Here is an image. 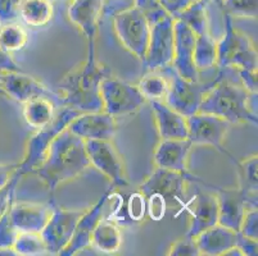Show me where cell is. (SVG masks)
I'll list each match as a JSON object with an SVG mask.
<instances>
[{"label":"cell","instance_id":"1","mask_svg":"<svg viewBox=\"0 0 258 256\" xmlns=\"http://www.w3.org/2000/svg\"><path fill=\"white\" fill-rule=\"evenodd\" d=\"M85 141L64 128L49 146L43 163L35 170L51 192L90 168Z\"/></svg>","mask_w":258,"mask_h":256},{"label":"cell","instance_id":"2","mask_svg":"<svg viewBox=\"0 0 258 256\" xmlns=\"http://www.w3.org/2000/svg\"><path fill=\"white\" fill-rule=\"evenodd\" d=\"M108 74L107 68L97 62L95 51H88L85 62L77 65L60 81V102L64 107L74 108L81 113L100 112L103 110L100 83Z\"/></svg>","mask_w":258,"mask_h":256},{"label":"cell","instance_id":"3","mask_svg":"<svg viewBox=\"0 0 258 256\" xmlns=\"http://www.w3.org/2000/svg\"><path fill=\"white\" fill-rule=\"evenodd\" d=\"M199 112L213 114L231 124H257V94L226 78L216 79L206 93Z\"/></svg>","mask_w":258,"mask_h":256},{"label":"cell","instance_id":"4","mask_svg":"<svg viewBox=\"0 0 258 256\" xmlns=\"http://www.w3.org/2000/svg\"><path fill=\"white\" fill-rule=\"evenodd\" d=\"M225 34L217 42V60L216 65L221 70L226 68L238 69H258L257 49L252 40L236 30L233 17L229 13H224Z\"/></svg>","mask_w":258,"mask_h":256},{"label":"cell","instance_id":"5","mask_svg":"<svg viewBox=\"0 0 258 256\" xmlns=\"http://www.w3.org/2000/svg\"><path fill=\"white\" fill-rule=\"evenodd\" d=\"M80 113L81 112L74 109V108H62L60 110H58L50 123L37 130V132L34 133L29 138L27 145H26V152L25 156H23V160L18 164L17 173L21 177L36 170L37 166L43 163L49 146L51 145L54 138L57 137L64 128H67L70 122L75 117L79 116Z\"/></svg>","mask_w":258,"mask_h":256},{"label":"cell","instance_id":"6","mask_svg":"<svg viewBox=\"0 0 258 256\" xmlns=\"http://www.w3.org/2000/svg\"><path fill=\"white\" fill-rule=\"evenodd\" d=\"M159 70L168 81V93L165 99L166 104L186 118L198 113L202 100L206 93L212 88L215 81L208 83L189 81L180 76L172 65Z\"/></svg>","mask_w":258,"mask_h":256},{"label":"cell","instance_id":"7","mask_svg":"<svg viewBox=\"0 0 258 256\" xmlns=\"http://www.w3.org/2000/svg\"><path fill=\"white\" fill-rule=\"evenodd\" d=\"M113 28L122 46L144 60L151 36V23L147 16L135 6L128 7L114 14Z\"/></svg>","mask_w":258,"mask_h":256},{"label":"cell","instance_id":"8","mask_svg":"<svg viewBox=\"0 0 258 256\" xmlns=\"http://www.w3.org/2000/svg\"><path fill=\"white\" fill-rule=\"evenodd\" d=\"M100 96L103 110L114 118L134 114L147 102L138 86L122 81L112 74L104 77L100 83Z\"/></svg>","mask_w":258,"mask_h":256},{"label":"cell","instance_id":"9","mask_svg":"<svg viewBox=\"0 0 258 256\" xmlns=\"http://www.w3.org/2000/svg\"><path fill=\"white\" fill-rule=\"evenodd\" d=\"M171 16H165L151 25V36L143 60L144 69L159 70L172 64L175 53V30Z\"/></svg>","mask_w":258,"mask_h":256},{"label":"cell","instance_id":"10","mask_svg":"<svg viewBox=\"0 0 258 256\" xmlns=\"http://www.w3.org/2000/svg\"><path fill=\"white\" fill-rule=\"evenodd\" d=\"M187 140L193 144V146H212L227 155L231 160L234 158L222 144L229 132L231 123L225 119L220 118L213 114L198 112L193 116L187 117Z\"/></svg>","mask_w":258,"mask_h":256},{"label":"cell","instance_id":"11","mask_svg":"<svg viewBox=\"0 0 258 256\" xmlns=\"http://www.w3.org/2000/svg\"><path fill=\"white\" fill-rule=\"evenodd\" d=\"M83 210H70L51 205L48 223L40 232L48 247V255H59L71 241L77 222L84 214Z\"/></svg>","mask_w":258,"mask_h":256},{"label":"cell","instance_id":"12","mask_svg":"<svg viewBox=\"0 0 258 256\" xmlns=\"http://www.w3.org/2000/svg\"><path fill=\"white\" fill-rule=\"evenodd\" d=\"M90 165L105 176L114 187H126L128 185L125 165L118 150L112 141H85Z\"/></svg>","mask_w":258,"mask_h":256},{"label":"cell","instance_id":"13","mask_svg":"<svg viewBox=\"0 0 258 256\" xmlns=\"http://www.w3.org/2000/svg\"><path fill=\"white\" fill-rule=\"evenodd\" d=\"M193 178L191 175H184V173L172 172L167 169L157 168L140 186V191L148 196V195L157 194L162 196L167 203L168 208H173L176 205H186V197H185V190H186L187 180Z\"/></svg>","mask_w":258,"mask_h":256},{"label":"cell","instance_id":"14","mask_svg":"<svg viewBox=\"0 0 258 256\" xmlns=\"http://www.w3.org/2000/svg\"><path fill=\"white\" fill-rule=\"evenodd\" d=\"M74 135L84 141H112L117 131L116 118L104 110L80 113L67 126Z\"/></svg>","mask_w":258,"mask_h":256},{"label":"cell","instance_id":"15","mask_svg":"<svg viewBox=\"0 0 258 256\" xmlns=\"http://www.w3.org/2000/svg\"><path fill=\"white\" fill-rule=\"evenodd\" d=\"M173 30H175V53L171 65L185 79L199 81V70L194 64L196 34L187 27L186 23L180 20H175Z\"/></svg>","mask_w":258,"mask_h":256},{"label":"cell","instance_id":"16","mask_svg":"<svg viewBox=\"0 0 258 256\" xmlns=\"http://www.w3.org/2000/svg\"><path fill=\"white\" fill-rule=\"evenodd\" d=\"M0 88L7 96L25 104L35 98H58L45 84L22 72H0Z\"/></svg>","mask_w":258,"mask_h":256},{"label":"cell","instance_id":"17","mask_svg":"<svg viewBox=\"0 0 258 256\" xmlns=\"http://www.w3.org/2000/svg\"><path fill=\"white\" fill-rule=\"evenodd\" d=\"M109 196H111V190H107L104 195L91 208L85 209L84 214L81 215V218L77 222L71 241L67 245V247L59 253L60 256L77 255L81 251L90 247L91 236H93L94 229H95L97 224L99 223V220L103 218L105 204H107Z\"/></svg>","mask_w":258,"mask_h":256},{"label":"cell","instance_id":"18","mask_svg":"<svg viewBox=\"0 0 258 256\" xmlns=\"http://www.w3.org/2000/svg\"><path fill=\"white\" fill-rule=\"evenodd\" d=\"M105 0H71L69 18L88 40V50H95L98 25Z\"/></svg>","mask_w":258,"mask_h":256},{"label":"cell","instance_id":"19","mask_svg":"<svg viewBox=\"0 0 258 256\" xmlns=\"http://www.w3.org/2000/svg\"><path fill=\"white\" fill-rule=\"evenodd\" d=\"M185 208L190 214V224L186 236L196 238L198 234L219 223V200L217 196L208 192H199Z\"/></svg>","mask_w":258,"mask_h":256},{"label":"cell","instance_id":"20","mask_svg":"<svg viewBox=\"0 0 258 256\" xmlns=\"http://www.w3.org/2000/svg\"><path fill=\"white\" fill-rule=\"evenodd\" d=\"M219 200V223L227 228L239 232L245 210L250 206H257L240 189H220L217 192Z\"/></svg>","mask_w":258,"mask_h":256},{"label":"cell","instance_id":"21","mask_svg":"<svg viewBox=\"0 0 258 256\" xmlns=\"http://www.w3.org/2000/svg\"><path fill=\"white\" fill-rule=\"evenodd\" d=\"M193 144L187 138L161 140L154 150L157 168L187 175V159Z\"/></svg>","mask_w":258,"mask_h":256},{"label":"cell","instance_id":"22","mask_svg":"<svg viewBox=\"0 0 258 256\" xmlns=\"http://www.w3.org/2000/svg\"><path fill=\"white\" fill-rule=\"evenodd\" d=\"M50 214L51 205L32 203L15 204L13 201L9 205V217L18 233L41 232L48 223Z\"/></svg>","mask_w":258,"mask_h":256},{"label":"cell","instance_id":"23","mask_svg":"<svg viewBox=\"0 0 258 256\" xmlns=\"http://www.w3.org/2000/svg\"><path fill=\"white\" fill-rule=\"evenodd\" d=\"M238 233L239 232L217 223L198 234L194 239L197 241L201 255L219 256L225 255L226 251L235 247L238 242Z\"/></svg>","mask_w":258,"mask_h":256},{"label":"cell","instance_id":"24","mask_svg":"<svg viewBox=\"0 0 258 256\" xmlns=\"http://www.w3.org/2000/svg\"><path fill=\"white\" fill-rule=\"evenodd\" d=\"M161 140L187 138V119L165 102H151Z\"/></svg>","mask_w":258,"mask_h":256},{"label":"cell","instance_id":"25","mask_svg":"<svg viewBox=\"0 0 258 256\" xmlns=\"http://www.w3.org/2000/svg\"><path fill=\"white\" fill-rule=\"evenodd\" d=\"M122 243L119 227L111 219H100L91 236V246L103 253H116Z\"/></svg>","mask_w":258,"mask_h":256},{"label":"cell","instance_id":"26","mask_svg":"<svg viewBox=\"0 0 258 256\" xmlns=\"http://www.w3.org/2000/svg\"><path fill=\"white\" fill-rule=\"evenodd\" d=\"M18 16L26 25L43 27L53 20V3L51 0H22L18 9Z\"/></svg>","mask_w":258,"mask_h":256},{"label":"cell","instance_id":"27","mask_svg":"<svg viewBox=\"0 0 258 256\" xmlns=\"http://www.w3.org/2000/svg\"><path fill=\"white\" fill-rule=\"evenodd\" d=\"M23 118L32 128L40 130L55 117V107L49 98H35L23 104Z\"/></svg>","mask_w":258,"mask_h":256},{"label":"cell","instance_id":"28","mask_svg":"<svg viewBox=\"0 0 258 256\" xmlns=\"http://www.w3.org/2000/svg\"><path fill=\"white\" fill-rule=\"evenodd\" d=\"M208 3H210L208 0H196L186 9H184L175 20H180L186 23L187 27L196 34V36L211 32L210 20L207 14Z\"/></svg>","mask_w":258,"mask_h":256},{"label":"cell","instance_id":"29","mask_svg":"<svg viewBox=\"0 0 258 256\" xmlns=\"http://www.w3.org/2000/svg\"><path fill=\"white\" fill-rule=\"evenodd\" d=\"M217 60V41L212 36V32L197 35L194 48V64L199 72L211 69Z\"/></svg>","mask_w":258,"mask_h":256},{"label":"cell","instance_id":"30","mask_svg":"<svg viewBox=\"0 0 258 256\" xmlns=\"http://www.w3.org/2000/svg\"><path fill=\"white\" fill-rule=\"evenodd\" d=\"M137 86L149 102H165L168 93V81L161 70H148Z\"/></svg>","mask_w":258,"mask_h":256},{"label":"cell","instance_id":"31","mask_svg":"<svg viewBox=\"0 0 258 256\" xmlns=\"http://www.w3.org/2000/svg\"><path fill=\"white\" fill-rule=\"evenodd\" d=\"M239 170V178H240V186L239 189L249 197L250 200L257 203V189H258V156L257 154L252 155L249 158L244 159L241 161H235Z\"/></svg>","mask_w":258,"mask_h":256},{"label":"cell","instance_id":"32","mask_svg":"<svg viewBox=\"0 0 258 256\" xmlns=\"http://www.w3.org/2000/svg\"><path fill=\"white\" fill-rule=\"evenodd\" d=\"M29 35L22 25L9 22L0 25V46L8 53L20 51L27 45Z\"/></svg>","mask_w":258,"mask_h":256},{"label":"cell","instance_id":"33","mask_svg":"<svg viewBox=\"0 0 258 256\" xmlns=\"http://www.w3.org/2000/svg\"><path fill=\"white\" fill-rule=\"evenodd\" d=\"M17 255L43 256L48 255V247L40 232H22L17 236L15 245Z\"/></svg>","mask_w":258,"mask_h":256},{"label":"cell","instance_id":"34","mask_svg":"<svg viewBox=\"0 0 258 256\" xmlns=\"http://www.w3.org/2000/svg\"><path fill=\"white\" fill-rule=\"evenodd\" d=\"M224 6L231 17L257 18L258 0H224Z\"/></svg>","mask_w":258,"mask_h":256},{"label":"cell","instance_id":"35","mask_svg":"<svg viewBox=\"0 0 258 256\" xmlns=\"http://www.w3.org/2000/svg\"><path fill=\"white\" fill-rule=\"evenodd\" d=\"M126 213L133 223H140L147 215V197L142 191H135L128 196L126 203Z\"/></svg>","mask_w":258,"mask_h":256},{"label":"cell","instance_id":"36","mask_svg":"<svg viewBox=\"0 0 258 256\" xmlns=\"http://www.w3.org/2000/svg\"><path fill=\"white\" fill-rule=\"evenodd\" d=\"M12 204V203H11ZM18 231L12 223L9 217V206L3 215L0 217V248L13 247L16 239H17Z\"/></svg>","mask_w":258,"mask_h":256},{"label":"cell","instance_id":"37","mask_svg":"<svg viewBox=\"0 0 258 256\" xmlns=\"http://www.w3.org/2000/svg\"><path fill=\"white\" fill-rule=\"evenodd\" d=\"M239 233L248 238L258 241V210L257 206H250L245 210L243 220H241Z\"/></svg>","mask_w":258,"mask_h":256},{"label":"cell","instance_id":"38","mask_svg":"<svg viewBox=\"0 0 258 256\" xmlns=\"http://www.w3.org/2000/svg\"><path fill=\"white\" fill-rule=\"evenodd\" d=\"M167 255L170 256H199V251L197 241L189 236H185L184 238L177 239L175 243L170 247Z\"/></svg>","mask_w":258,"mask_h":256},{"label":"cell","instance_id":"39","mask_svg":"<svg viewBox=\"0 0 258 256\" xmlns=\"http://www.w3.org/2000/svg\"><path fill=\"white\" fill-rule=\"evenodd\" d=\"M145 197H147V214L149 215V218L156 222L163 219L168 209L165 199L157 194L148 195Z\"/></svg>","mask_w":258,"mask_h":256},{"label":"cell","instance_id":"40","mask_svg":"<svg viewBox=\"0 0 258 256\" xmlns=\"http://www.w3.org/2000/svg\"><path fill=\"white\" fill-rule=\"evenodd\" d=\"M134 6L139 8L143 13L147 16L149 23H154L156 21L161 20L162 17L168 16L162 7L159 6L158 0H134Z\"/></svg>","mask_w":258,"mask_h":256},{"label":"cell","instance_id":"41","mask_svg":"<svg viewBox=\"0 0 258 256\" xmlns=\"http://www.w3.org/2000/svg\"><path fill=\"white\" fill-rule=\"evenodd\" d=\"M22 0H0V25L16 22L20 18L18 9Z\"/></svg>","mask_w":258,"mask_h":256},{"label":"cell","instance_id":"42","mask_svg":"<svg viewBox=\"0 0 258 256\" xmlns=\"http://www.w3.org/2000/svg\"><path fill=\"white\" fill-rule=\"evenodd\" d=\"M196 0H158L162 9L175 20L184 9H186L190 4Z\"/></svg>","mask_w":258,"mask_h":256},{"label":"cell","instance_id":"43","mask_svg":"<svg viewBox=\"0 0 258 256\" xmlns=\"http://www.w3.org/2000/svg\"><path fill=\"white\" fill-rule=\"evenodd\" d=\"M21 176L17 175L13 180L11 181L8 186L4 187L3 190H0V217L3 215L4 211L8 209L11 203L13 201V195H15L16 186H17L18 181H20Z\"/></svg>","mask_w":258,"mask_h":256},{"label":"cell","instance_id":"44","mask_svg":"<svg viewBox=\"0 0 258 256\" xmlns=\"http://www.w3.org/2000/svg\"><path fill=\"white\" fill-rule=\"evenodd\" d=\"M257 70L238 69L239 77H240V81H241V86H243V88L250 94H257V90H258L257 89V86H258Z\"/></svg>","mask_w":258,"mask_h":256},{"label":"cell","instance_id":"45","mask_svg":"<svg viewBox=\"0 0 258 256\" xmlns=\"http://www.w3.org/2000/svg\"><path fill=\"white\" fill-rule=\"evenodd\" d=\"M236 247H239L244 256H257L258 253V241L257 239L248 238L241 233H238V242Z\"/></svg>","mask_w":258,"mask_h":256},{"label":"cell","instance_id":"46","mask_svg":"<svg viewBox=\"0 0 258 256\" xmlns=\"http://www.w3.org/2000/svg\"><path fill=\"white\" fill-rule=\"evenodd\" d=\"M18 164H0V190H3L18 175Z\"/></svg>","mask_w":258,"mask_h":256},{"label":"cell","instance_id":"47","mask_svg":"<svg viewBox=\"0 0 258 256\" xmlns=\"http://www.w3.org/2000/svg\"><path fill=\"white\" fill-rule=\"evenodd\" d=\"M22 68L15 62L11 53L0 46V72H22Z\"/></svg>","mask_w":258,"mask_h":256},{"label":"cell","instance_id":"48","mask_svg":"<svg viewBox=\"0 0 258 256\" xmlns=\"http://www.w3.org/2000/svg\"><path fill=\"white\" fill-rule=\"evenodd\" d=\"M0 255L13 256V255H17V252H16L15 247H4V248H0Z\"/></svg>","mask_w":258,"mask_h":256},{"label":"cell","instance_id":"49","mask_svg":"<svg viewBox=\"0 0 258 256\" xmlns=\"http://www.w3.org/2000/svg\"><path fill=\"white\" fill-rule=\"evenodd\" d=\"M0 95H2V96H7L6 93H4V91L2 90V88H0Z\"/></svg>","mask_w":258,"mask_h":256},{"label":"cell","instance_id":"50","mask_svg":"<svg viewBox=\"0 0 258 256\" xmlns=\"http://www.w3.org/2000/svg\"><path fill=\"white\" fill-rule=\"evenodd\" d=\"M59 2H71V0H59Z\"/></svg>","mask_w":258,"mask_h":256}]
</instances>
